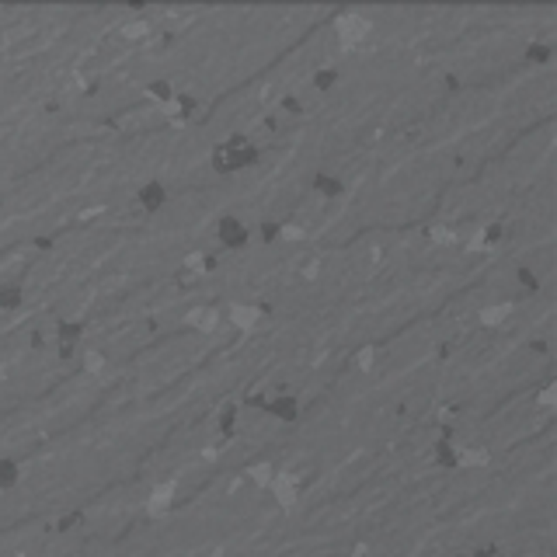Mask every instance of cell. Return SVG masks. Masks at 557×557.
<instances>
[{
  "label": "cell",
  "mask_w": 557,
  "mask_h": 557,
  "mask_svg": "<svg viewBox=\"0 0 557 557\" xmlns=\"http://www.w3.org/2000/svg\"><path fill=\"white\" fill-rule=\"evenodd\" d=\"M175 498H178V481H157L154 488H150V495H147V516L150 519H164L168 512H171V505H175Z\"/></svg>",
  "instance_id": "obj_1"
},
{
  "label": "cell",
  "mask_w": 557,
  "mask_h": 557,
  "mask_svg": "<svg viewBox=\"0 0 557 557\" xmlns=\"http://www.w3.org/2000/svg\"><path fill=\"white\" fill-rule=\"evenodd\" d=\"M227 317H230V324H234L237 331H244V335H248V331H255V324H258L262 310H258V307H251V303H234Z\"/></svg>",
  "instance_id": "obj_2"
},
{
  "label": "cell",
  "mask_w": 557,
  "mask_h": 557,
  "mask_svg": "<svg viewBox=\"0 0 557 557\" xmlns=\"http://www.w3.org/2000/svg\"><path fill=\"white\" fill-rule=\"evenodd\" d=\"M164 202H168V192H164V185L150 182L147 188H140V206H143V209H150V213H154V209H161Z\"/></svg>",
  "instance_id": "obj_3"
},
{
  "label": "cell",
  "mask_w": 557,
  "mask_h": 557,
  "mask_svg": "<svg viewBox=\"0 0 557 557\" xmlns=\"http://www.w3.org/2000/svg\"><path fill=\"white\" fill-rule=\"evenodd\" d=\"M248 477H251V484H255V488H269V484H272V477H276V467L269 464V460H262V464H251Z\"/></svg>",
  "instance_id": "obj_4"
},
{
  "label": "cell",
  "mask_w": 557,
  "mask_h": 557,
  "mask_svg": "<svg viewBox=\"0 0 557 557\" xmlns=\"http://www.w3.org/2000/svg\"><path fill=\"white\" fill-rule=\"evenodd\" d=\"M18 481H21V470H18V464L4 457V460H0V491H11Z\"/></svg>",
  "instance_id": "obj_5"
},
{
  "label": "cell",
  "mask_w": 557,
  "mask_h": 557,
  "mask_svg": "<svg viewBox=\"0 0 557 557\" xmlns=\"http://www.w3.org/2000/svg\"><path fill=\"white\" fill-rule=\"evenodd\" d=\"M105 356L98 352V349H88L84 356H81V366H84V373H91V376H98V373H105Z\"/></svg>",
  "instance_id": "obj_6"
},
{
  "label": "cell",
  "mask_w": 557,
  "mask_h": 557,
  "mask_svg": "<svg viewBox=\"0 0 557 557\" xmlns=\"http://www.w3.org/2000/svg\"><path fill=\"white\" fill-rule=\"evenodd\" d=\"M0 307H4V310L21 307V289H0Z\"/></svg>",
  "instance_id": "obj_7"
},
{
  "label": "cell",
  "mask_w": 557,
  "mask_h": 557,
  "mask_svg": "<svg viewBox=\"0 0 557 557\" xmlns=\"http://www.w3.org/2000/svg\"><path fill=\"white\" fill-rule=\"evenodd\" d=\"M0 376H4V359H0Z\"/></svg>",
  "instance_id": "obj_8"
}]
</instances>
